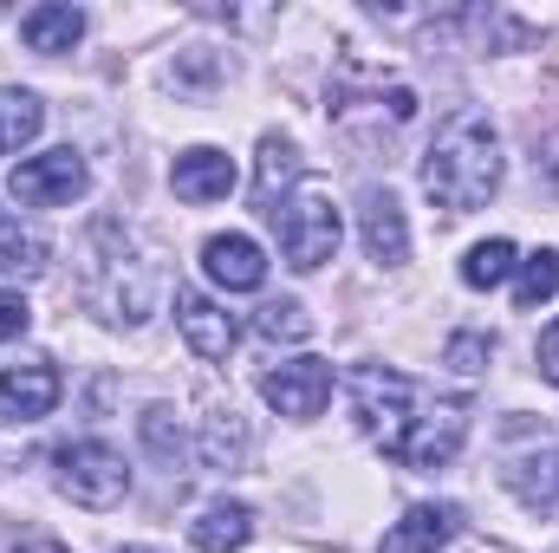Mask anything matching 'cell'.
I'll use <instances>...</instances> for the list:
<instances>
[{"label": "cell", "instance_id": "obj_13", "mask_svg": "<svg viewBox=\"0 0 559 553\" xmlns=\"http://www.w3.org/2000/svg\"><path fill=\"white\" fill-rule=\"evenodd\" d=\"M358 235H365V255H371L378 268H404V261H411V222H404V202H397L391 189H365Z\"/></svg>", "mask_w": 559, "mask_h": 553}, {"label": "cell", "instance_id": "obj_7", "mask_svg": "<svg viewBox=\"0 0 559 553\" xmlns=\"http://www.w3.org/2000/svg\"><path fill=\"white\" fill-rule=\"evenodd\" d=\"M261 398L293 423H312V416L332 404V365L325 358H286L261 372Z\"/></svg>", "mask_w": 559, "mask_h": 553}, {"label": "cell", "instance_id": "obj_10", "mask_svg": "<svg viewBox=\"0 0 559 553\" xmlns=\"http://www.w3.org/2000/svg\"><path fill=\"white\" fill-rule=\"evenodd\" d=\"M59 404V372L52 358H20L0 372V423H39Z\"/></svg>", "mask_w": 559, "mask_h": 553}, {"label": "cell", "instance_id": "obj_21", "mask_svg": "<svg viewBox=\"0 0 559 553\" xmlns=\"http://www.w3.org/2000/svg\"><path fill=\"white\" fill-rule=\"evenodd\" d=\"M39 125H46V105L33 92H20V85H0V156L26 150L39 138Z\"/></svg>", "mask_w": 559, "mask_h": 553}, {"label": "cell", "instance_id": "obj_19", "mask_svg": "<svg viewBox=\"0 0 559 553\" xmlns=\"http://www.w3.org/2000/svg\"><path fill=\"white\" fill-rule=\"evenodd\" d=\"M521 268V248L508 242V235H495V242H475L468 255H462V286H475V293H488V286H508Z\"/></svg>", "mask_w": 559, "mask_h": 553}, {"label": "cell", "instance_id": "obj_5", "mask_svg": "<svg viewBox=\"0 0 559 553\" xmlns=\"http://www.w3.org/2000/svg\"><path fill=\"white\" fill-rule=\"evenodd\" d=\"M52 482H59V495L79 502V508H118V502L131 495V469H124V456H118L111 443H98V436L66 443V449L52 456Z\"/></svg>", "mask_w": 559, "mask_h": 553}, {"label": "cell", "instance_id": "obj_16", "mask_svg": "<svg viewBox=\"0 0 559 553\" xmlns=\"http://www.w3.org/2000/svg\"><path fill=\"white\" fill-rule=\"evenodd\" d=\"M195 456H202V469H241L248 462V423L235 404H209L202 430H195Z\"/></svg>", "mask_w": 559, "mask_h": 553}, {"label": "cell", "instance_id": "obj_3", "mask_svg": "<svg viewBox=\"0 0 559 553\" xmlns=\"http://www.w3.org/2000/svg\"><path fill=\"white\" fill-rule=\"evenodd\" d=\"M274 228H280V255H286V268H299V274H319V268L338 255V235H345L332 189H312V183L293 189V196L280 202Z\"/></svg>", "mask_w": 559, "mask_h": 553}, {"label": "cell", "instance_id": "obj_14", "mask_svg": "<svg viewBox=\"0 0 559 553\" xmlns=\"http://www.w3.org/2000/svg\"><path fill=\"white\" fill-rule=\"evenodd\" d=\"M169 183H176V196H182V202H222V196L235 189V163H228V150L195 143V150H182V156H176Z\"/></svg>", "mask_w": 559, "mask_h": 553}, {"label": "cell", "instance_id": "obj_27", "mask_svg": "<svg viewBox=\"0 0 559 553\" xmlns=\"http://www.w3.org/2000/svg\"><path fill=\"white\" fill-rule=\"evenodd\" d=\"M26 326H33V306H26V299L7 286V293H0V345H7V339H20Z\"/></svg>", "mask_w": 559, "mask_h": 553}, {"label": "cell", "instance_id": "obj_6", "mask_svg": "<svg viewBox=\"0 0 559 553\" xmlns=\"http://www.w3.org/2000/svg\"><path fill=\"white\" fill-rule=\"evenodd\" d=\"M85 189H92V169H85V156H79L72 143L39 150V156H20L13 176H7V196H13L20 209H66V202H79Z\"/></svg>", "mask_w": 559, "mask_h": 553}, {"label": "cell", "instance_id": "obj_4", "mask_svg": "<svg viewBox=\"0 0 559 553\" xmlns=\"http://www.w3.org/2000/svg\"><path fill=\"white\" fill-rule=\"evenodd\" d=\"M352 416L384 456H397L411 423H417V385L404 372H391V365H358L352 372Z\"/></svg>", "mask_w": 559, "mask_h": 553}, {"label": "cell", "instance_id": "obj_17", "mask_svg": "<svg viewBox=\"0 0 559 553\" xmlns=\"http://www.w3.org/2000/svg\"><path fill=\"white\" fill-rule=\"evenodd\" d=\"M189 541L202 553H241L254 541V508H248V502H209V508L189 521Z\"/></svg>", "mask_w": 559, "mask_h": 553}, {"label": "cell", "instance_id": "obj_2", "mask_svg": "<svg viewBox=\"0 0 559 553\" xmlns=\"http://www.w3.org/2000/svg\"><path fill=\"white\" fill-rule=\"evenodd\" d=\"M92 268H85V299L98 306L105 326H143L163 306V268L131 228L98 222L92 228Z\"/></svg>", "mask_w": 559, "mask_h": 553}, {"label": "cell", "instance_id": "obj_12", "mask_svg": "<svg viewBox=\"0 0 559 553\" xmlns=\"http://www.w3.org/2000/svg\"><path fill=\"white\" fill-rule=\"evenodd\" d=\"M202 274L222 293H261L267 286V255L254 235H209L202 242Z\"/></svg>", "mask_w": 559, "mask_h": 553}, {"label": "cell", "instance_id": "obj_23", "mask_svg": "<svg viewBox=\"0 0 559 553\" xmlns=\"http://www.w3.org/2000/svg\"><path fill=\"white\" fill-rule=\"evenodd\" d=\"M254 332H261L267 345H299V339H312V313H306L299 299H267V306L254 313Z\"/></svg>", "mask_w": 559, "mask_h": 553}, {"label": "cell", "instance_id": "obj_30", "mask_svg": "<svg viewBox=\"0 0 559 553\" xmlns=\"http://www.w3.org/2000/svg\"><path fill=\"white\" fill-rule=\"evenodd\" d=\"M118 553H156V548H118Z\"/></svg>", "mask_w": 559, "mask_h": 553}, {"label": "cell", "instance_id": "obj_28", "mask_svg": "<svg viewBox=\"0 0 559 553\" xmlns=\"http://www.w3.org/2000/svg\"><path fill=\"white\" fill-rule=\"evenodd\" d=\"M534 358H540V378H547V385H559V319L540 332V352H534Z\"/></svg>", "mask_w": 559, "mask_h": 553}, {"label": "cell", "instance_id": "obj_24", "mask_svg": "<svg viewBox=\"0 0 559 553\" xmlns=\"http://www.w3.org/2000/svg\"><path fill=\"white\" fill-rule=\"evenodd\" d=\"M138 430H143V449H150L156 462H182L189 436H182V423H176V411H169V404H150V411L138 416Z\"/></svg>", "mask_w": 559, "mask_h": 553}, {"label": "cell", "instance_id": "obj_22", "mask_svg": "<svg viewBox=\"0 0 559 553\" xmlns=\"http://www.w3.org/2000/svg\"><path fill=\"white\" fill-rule=\"evenodd\" d=\"M547 299H559V248H540L514 268V306L521 313H540Z\"/></svg>", "mask_w": 559, "mask_h": 553}, {"label": "cell", "instance_id": "obj_9", "mask_svg": "<svg viewBox=\"0 0 559 553\" xmlns=\"http://www.w3.org/2000/svg\"><path fill=\"white\" fill-rule=\"evenodd\" d=\"M176 326H182L189 352H195V358H209V365H222V358L235 352V339H241L235 313H222L202 286H176Z\"/></svg>", "mask_w": 559, "mask_h": 553}, {"label": "cell", "instance_id": "obj_25", "mask_svg": "<svg viewBox=\"0 0 559 553\" xmlns=\"http://www.w3.org/2000/svg\"><path fill=\"white\" fill-rule=\"evenodd\" d=\"M488 358H495V339H488V332H455V339L442 345V365L462 372V378H481Z\"/></svg>", "mask_w": 559, "mask_h": 553}, {"label": "cell", "instance_id": "obj_1", "mask_svg": "<svg viewBox=\"0 0 559 553\" xmlns=\"http://www.w3.org/2000/svg\"><path fill=\"white\" fill-rule=\"evenodd\" d=\"M501 189V138L481 111H449L423 150V196L449 215H475Z\"/></svg>", "mask_w": 559, "mask_h": 553}, {"label": "cell", "instance_id": "obj_8", "mask_svg": "<svg viewBox=\"0 0 559 553\" xmlns=\"http://www.w3.org/2000/svg\"><path fill=\"white\" fill-rule=\"evenodd\" d=\"M462 443H468V404H429L417 411L411 423V436H404V449H397V462H411V469H449L455 456H462Z\"/></svg>", "mask_w": 559, "mask_h": 553}, {"label": "cell", "instance_id": "obj_26", "mask_svg": "<svg viewBox=\"0 0 559 553\" xmlns=\"http://www.w3.org/2000/svg\"><path fill=\"white\" fill-rule=\"evenodd\" d=\"M0 268L7 274H39L46 268V242L26 228H0Z\"/></svg>", "mask_w": 559, "mask_h": 553}, {"label": "cell", "instance_id": "obj_20", "mask_svg": "<svg viewBox=\"0 0 559 553\" xmlns=\"http://www.w3.org/2000/svg\"><path fill=\"white\" fill-rule=\"evenodd\" d=\"M508 489H514L527 508L559 515V449H540L534 462H514V469H508Z\"/></svg>", "mask_w": 559, "mask_h": 553}, {"label": "cell", "instance_id": "obj_29", "mask_svg": "<svg viewBox=\"0 0 559 553\" xmlns=\"http://www.w3.org/2000/svg\"><path fill=\"white\" fill-rule=\"evenodd\" d=\"M0 553H72V548H59L52 534H13V541H7Z\"/></svg>", "mask_w": 559, "mask_h": 553}, {"label": "cell", "instance_id": "obj_11", "mask_svg": "<svg viewBox=\"0 0 559 553\" xmlns=\"http://www.w3.org/2000/svg\"><path fill=\"white\" fill-rule=\"evenodd\" d=\"M455 534H462V508L455 502H417V508H404L384 528L378 553H442Z\"/></svg>", "mask_w": 559, "mask_h": 553}, {"label": "cell", "instance_id": "obj_15", "mask_svg": "<svg viewBox=\"0 0 559 553\" xmlns=\"http://www.w3.org/2000/svg\"><path fill=\"white\" fill-rule=\"evenodd\" d=\"M20 39H26V52H46V59H59V52H72V46L85 39V13H79L72 0L26 7V13H20Z\"/></svg>", "mask_w": 559, "mask_h": 553}, {"label": "cell", "instance_id": "obj_18", "mask_svg": "<svg viewBox=\"0 0 559 553\" xmlns=\"http://www.w3.org/2000/svg\"><path fill=\"white\" fill-rule=\"evenodd\" d=\"M293 183H299V143L293 138H261V176H254V196H261L267 215L286 202Z\"/></svg>", "mask_w": 559, "mask_h": 553}]
</instances>
